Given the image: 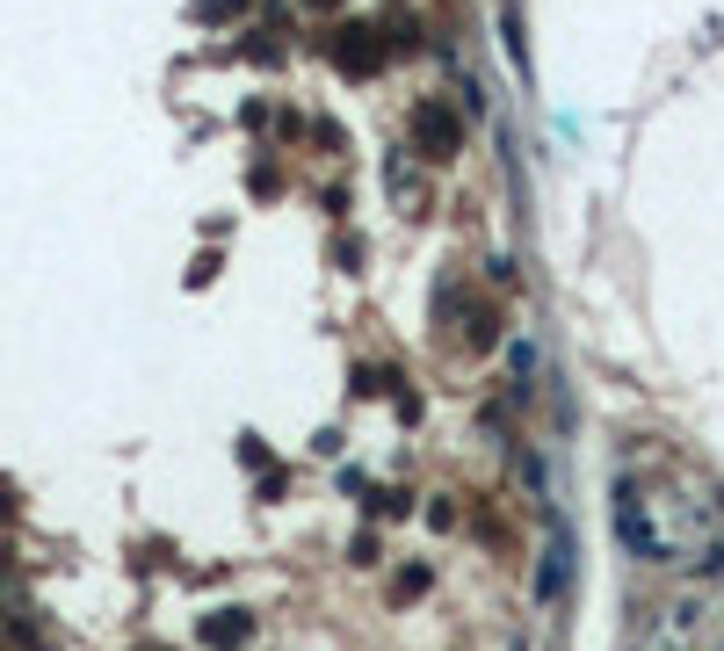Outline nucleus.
<instances>
[{
    "label": "nucleus",
    "instance_id": "20e7f679",
    "mask_svg": "<svg viewBox=\"0 0 724 651\" xmlns=\"http://www.w3.org/2000/svg\"><path fill=\"white\" fill-rule=\"evenodd\" d=\"M558 579H565V543L543 550V565H536V601H551V594H558Z\"/></svg>",
    "mask_w": 724,
    "mask_h": 651
},
{
    "label": "nucleus",
    "instance_id": "f03ea898",
    "mask_svg": "<svg viewBox=\"0 0 724 651\" xmlns=\"http://www.w3.org/2000/svg\"><path fill=\"white\" fill-rule=\"evenodd\" d=\"M413 145H420V160H449V152L464 145V123L449 116L442 102H420L413 109Z\"/></svg>",
    "mask_w": 724,
    "mask_h": 651
},
{
    "label": "nucleus",
    "instance_id": "f257e3e1",
    "mask_svg": "<svg viewBox=\"0 0 724 651\" xmlns=\"http://www.w3.org/2000/svg\"><path fill=\"white\" fill-rule=\"evenodd\" d=\"M616 536L630 557L645 565H681V572H717L724 565V521L688 500L674 485H652V478H623L616 485Z\"/></svg>",
    "mask_w": 724,
    "mask_h": 651
},
{
    "label": "nucleus",
    "instance_id": "7ed1b4c3",
    "mask_svg": "<svg viewBox=\"0 0 724 651\" xmlns=\"http://www.w3.org/2000/svg\"><path fill=\"white\" fill-rule=\"evenodd\" d=\"M334 66H341L348 80L377 73V66H384V37H377V29H362V22H348L341 37H334Z\"/></svg>",
    "mask_w": 724,
    "mask_h": 651
},
{
    "label": "nucleus",
    "instance_id": "423d86ee",
    "mask_svg": "<svg viewBox=\"0 0 724 651\" xmlns=\"http://www.w3.org/2000/svg\"><path fill=\"white\" fill-rule=\"evenodd\" d=\"M312 8H334V0H312Z\"/></svg>",
    "mask_w": 724,
    "mask_h": 651
},
{
    "label": "nucleus",
    "instance_id": "39448f33",
    "mask_svg": "<svg viewBox=\"0 0 724 651\" xmlns=\"http://www.w3.org/2000/svg\"><path fill=\"white\" fill-rule=\"evenodd\" d=\"M428 579H435L428 565H406L399 579H391V594H399V601H413V594H428Z\"/></svg>",
    "mask_w": 724,
    "mask_h": 651
}]
</instances>
